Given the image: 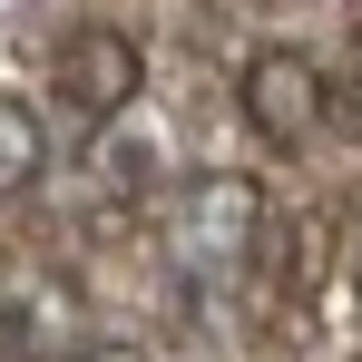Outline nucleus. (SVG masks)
<instances>
[{"label":"nucleus","mask_w":362,"mask_h":362,"mask_svg":"<svg viewBox=\"0 0 362 362\" xmlns=\"http://www.w3.org/2000/svg\"><path fill=\"white\" fill-rule=\"evenodd\" d=\"M157 235H167V264H177L196 294L206 284H235L245 264H255V245H264V186L245 177V167H196V177H177Z\"/></svg>","instance_id":"f257e3e1"},{"label":"nucleus","mask_w":362,"mask_h":362,"mask_svg":"<svg viewBox=\"0 0 362 362\" xmlns=\"http://www.w3.org/2000/svg\"><path fill=\"white\" fill-rule=\"evenodd\" d=\"M137 88H147V59H137V40L127 30H108V20H88V30H69L59 40V69H49V98H59L69 127H98L127 118L137 108Z\"/></svg>","instance_id":"f03ea898"},{"label":"nucleus","mask_w":362,"mask_h":362,"mask_svg":"<svg viewBox=\"0 0 362 362\" xmlns=\"http://www.w3.org/2000/svg\"><path fill=\"white\" fill-rule=\"evenodd\" d=\"M235 98H245V127H255L264 147H303L313 127L333 118L323 59H313V49H294V40H264V49L235 69Z\"/></svg>","instance_id":"7ed1b4c3"},{"label":"nucleus","mask_w":362,"mask_h":362,"mask_svg":"<svg viewBox=\"0 0 362 362\" xmlns=\"http://www.w3.org/2000/svg\"><path fill=\"white\" fill-rule=\"evenodd\" d=\"M78 323H88V294L59 264H30V274L0 284V362H69L88 343Z\"/></svg>","instance_id":"20e7f679"},{"label":"nucleus","mask_w":362,"mask_h":362,"mask_svg":"<svg viewBox=\"0 0 362 362\" xmlns=\"http://www.w3.org/2000/svg\"><path fill=\"white\" fill-rule=\"evenodd\" d=\"M98 177L118 186V196H157V127H147V118H137V127L108 118V127H98Z\"/></svg>","instance_id":"39448f33"},{"label":"nucleus","mask_w":362,"mask_h":362,"mask_svg":"<svg viewBox=\"0 0 362 362\" xmlns=\"http://www.w3.org/2000/svg\"><path fill=\"white\" fill-rule=\"evenodd\" d=\"M69 362H147V353H137V343H78Z\"/></svg>","instance_id":"423d86ee"},{"label":"nucleus","mask_w":362,"mask_h":362,"mask_svg":"<svg viewBox=\"0 0 362 362\" xmlns=\"http://www.w3.org/2000/svg\"><path fill=\"white\" fill-rule=\"evenodd\" d=\"M0 196H10V186H0Z\"/></svg>","instance_id":"0eeeda50"}]
</instances>
